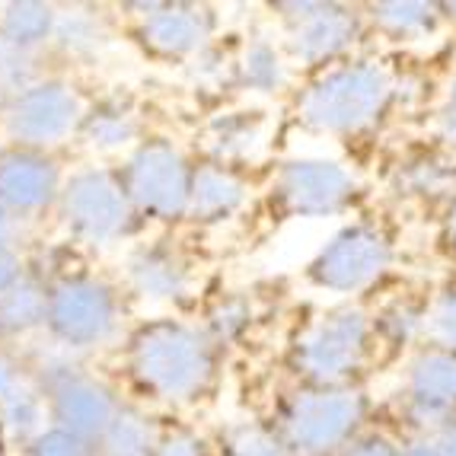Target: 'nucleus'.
I'll return each mask as SVG.
<instances>
[{"instance_id":"25","label":"nucleus","mask_w":456,"mask_h":456,"mask_svg":"<svg viewBox=\"0 0 456 456\" xmlns=\"http://www.w3.org/2000/svg\"><path fill=\"white\" fill-rule=\"evenodd\" d=\"M217 141L224 153H243L256 144L259 137V118H246V115H227L224 122L214 125Z\"/></svg>"},{"instance_id":"24","label":"nucleus","mask_w":456,"mask_h":456,"mask_svg":"<svg viewBox=\"0 0 456 456\" xmlns=\"http://www.w3.org/2000/svg\"><path fill=\"white\" fill-rule=\"evenodd\" d=\"M243 80L249 86H256V90H274V86H281L284 68H281V61H278V54H274L272 45H265V42H256V45L246 52Z\"/></svg>"},{"instance_id":"34","label":"nucleus","mask_w":456,"mask_h":456,"mask_svg":"<svg viewBox=\"0 0 456 456\" xmlns=\"http://www.w3.org/2000/svg\"><path fill=\"white\" fill-rule=\"evenodd\" d=\"M348 456H399L393 447H389L383 437H370V441H364V444H358V447L351 450Z\"/></svg>"},{"instance_id":"14","label":"nucleus","mask_w":456,"mask_h":456,"mask_svg":"<svg viewBox=\"0 0 456 456\" xmlns=\"http://www.w3.org/2000/svg\"><path fill=\"white\" fill-rule=\"evenodd\" d=\"M141 36L157 54L198 52L211 36V13L198 7H157L147 16Z\"/></svg>"},{"instance_id":"33","label":"nucleus","mask_w":456,"mask_h":456,"mask_svg":"<svg viewBox=\"0 0 456 456\" xmlns=\"http://www.w3.org/2000/svg\"><path fill=\"white\" fill-rule=\"evenodd\" d=\"M246 322V310L243 304H230L224 306L221 313H217V329H221V335H233L236 329Z\"/></svg>"},{"instance_id":"21","label":"nucleus","mask_w":456,"mask_h":456,"mask_svg":"<svg viewBox=\"0 0 456 456\" xmlns=\"http://www.w3.org/2000/svg\"><path fill=\"white\" fill-rule=\"evenodd\" d=\"M48 320V294L36 281H20L0 294V332H26Z\"/></svg>"},{"instance_id":"38","label":"nucleus","mask_w":456,"mask_h":456,"mask_svg":"<svg viewBox=\"0 0 456 456\" xmlns=\"http://www.w3.org/2000/svg\"><path fill=\"white\" fill-rule=\"evenodd\" d=\"M444 456H456V434L447 441V453H444Z\"/></svg>"},{"instance_id":"18","label":"nucleus","mask_w":456,"mask_h":456,"mask_svg":"<svg viewBox=\"0 0 456 456\" xmlns=\"http://www.w3.org/2000/svg\"><path fill=\"white\" fill-rule=\"evenodd\" d=\"M0 419L7 421L20 437L36 434L38 421H42L38 395L20 377V370L13 364H7L4 358H0Z\"/></svg>"},{"instance_id":"1","label":"nucleus","mask_w":456,"mask_h":456,"mask_svg":"<svg viewBox=\"0 0 456 456\" xmlns=\"http://www.w3.org/2000/svg\"><path fill=\"white\" fill-rule=\"evenodd\" d=\"M131 370L157 399L185 403L211 383L214 345L205 332L183 322H151L131 338Z\"/></svg>"},{"instance_id":"28","label":"nucleus","mask_w":456,"mask_h":456,"mask_svg":"<svg viewBox=\"0 0 456 456\" xmlns=\"http://www.w3.org/2000/svg\"><path fill=\"white\" fill-rule=\"evenodd\" d=\"M96 23H93L90 16H64L54 23V38L61 42V48H70V52H86V48L96 45Z\"/></svg>"},{"instance_id":"6","label":"nucleus","mask_w":456,"mask_h":456,"mask_svg":"<svg viewBox=\"0 0 456 456\" xmlns=\"http://www.w3.org/2000/svg\"><path fill=\"white\" fill-rule=\"evenodd\" d=\"M115 294L102 281L68 278L48 294V329L70 348H90L106 342L115 329Z\"/></svg>"},{"instance_id":"32","label":"nucleus","mask_w":456,"mask_h":456,"mask_svg":"<svg viewBox=\"0 0 456 456\" xmlns=\"http://www.w3.org/2000/svg\"><path fill=\"white\" fill-rule=\"evenodd\" d=\"M434 329H437V335H441L444 342L456 348V294L447 297V300L437 306V313H434Z\"/></svg>"},{"instance_id":"26","label":"nucleus","mask_w":456,"mask_h":456,"mask_svg":"<svg viewBox=\"0 0 456 456\" xmlns=\"http://www.w3.org/2000/svg\"><path fill=\"white\" fill-rule=\"evenodd\" d=\"M29 456H90V444L74 437L70 431L52 428V431H42L32 437Z\"/></svg>"},{"instance_id":"23","label":"nucleus","mask_w":456,"mask_h":456,"mask_svg":"<svg viewBox=\"0 0 456 456\" xmlns=\"http://www.w3.org/2000/svg\"><path fill=\"white\" fill-rule=\"evenodd\" d=\"M84 128L86 137H90V144L96 147H122L137 134L134 115L118 106V102H106V106H99L93 115H86Z\"/></svg>"},{"instance_id":"22","label":"nucleus","mask_w":456,"mask_h":456,"mask_svg":"<svg viewBox=\"0 0 456 456\" xmlns=\"http://www.w3.org/2000/svg\"><path fill=\"white\" fill-rule=\"evenodd\" d=\"M227 456H294V447L284 434H274L265 425H233L221 437Z\"/></svg>"},{"instance_id":"35","label":"nucleus","mask_w":456,"mask_h":456,"mask_svg":"<svg viewBox=\"0 0 456 456\" xmlns=\"http://www.w3.org/2000/svg\"><path fill=\"white\" fill-rule=\"evenodd\" d=\"M13 214L7 208H0V246H10V236H13Z\"/></svg>"},{"instance_id":"31","label":"nucleus","mask_w":456,"mask_h":456,"mask_svg":"<svg viewBox=\"0 0 456 456\" xmlns=\"http://www.w3.org/2000/svg\"><path fill=\"white\" fill-rule=\"evenodd\" d=\"M20 281H23V262L10 246H0V294H7Z\"/></svg>"},{"instance_id":"15","label":"nucleus","mask_w":456,"mask_h":456,"mask_svg":"<svg viewBox=\"0 0 456 456\" xmlns=\"http://www.w3.org/2000/svg\"><path fill=\"white\" fill-rule=\"evenodd\" d=\"M246 185L236 173L224 167H201L191 175L189 214L195 221H224L243 205Z\"/></svg>"},{"instance_id":"7","label":"nucleus","mask_w":456,"mask_h":456,"mask_svg":"<svg viewBox=\"0 0 456 456\" xmlns=\"http://www.w3.org/2000/svg\"><path fill=\"white\" fill-rule=\"evenodd\" d=\"M367 320L361 310L329 313L297 345V367L320 387H335L364 358Z\"/></svg>"},{"instance_id":"8","label":"nucleus","mask_w":456,"mask_h":456,"mask_svg":"<svg viewBox=\"0 0 456 456\" xmlns=\"http://www.w3.org/2000/svg\"><path fill=\"white\" fill-rule=\"evenodd\" d=\"M80 115L84 112H80L77 93L70 86L48 80V84H32L29 90L13 96L7 109V131L23 147L36 151V147L61 144L77 128Z\"/></svg>"},{"instance_id":"29","label":"nucleus","mask_w":456,"mask_h":456,"mask_svg":"<svg viewBox=\"0 0 456 456\" xmlns=\"http://www.w3.org/2000/svg\"><path fill=\"white\" fill-rule=\"evenodd\" d=\"M377 16L393 29H415L431 20V7L428 4H380Z\"/></svg>"},{"instance_id":"30","label":"nucleus","mask_w":456,"mask_h":456,"mask_svg":"<svg viewBox=\"0 0 456 456\" xmlns=\"http://www.w3.org/2000/svg\"><path fill=\"white\" fill-rule=\"evenodd\" d=\"M151 456H205V450L191 434H169V437L157 441Z\"/></svg>"},{"instance_id":"36","label":"nucleus","mask_w":456,"mask_h":456,"mask_svg":"<svg viewBox=\"0 0 456 456\" xmlns=\"http://www.w3.org/2000/svg\"><path fill=\"white\" fill-rule=\"evenodd\" d=\"M447 128H450V134L456 137V86H453V96H450V109H447Z\"/></svg>"},{"instance_id":"37","label":"nucleus","mask_w":456,"mask_h":456,"mask_svg":"<svg viewBox=\"0 0 456 456\" xmlns=\"http://www.w3.org/2000/svg\"><path fill=\"white\" fill-rule=\"evenodd\" d=\"M405 456H444L441 450H434V447H415V450H409Z\"/></svg>"},{"instance_id":"16","label":"nucleus","mask_w":456,"mask_h":456,"mask_svg":"<svg viewBox=\"0 0 456 456\" xmlns=\"http://www.w3.org/2000/svg\"><path fill=\"white\" fill-rule=\"evenodd\" d=\"M131 281L144 297H179L185 288V265L167 249H144L131 259Z\"/></svg>"},{"instance_id":"17","label":"nucleus","mask_w":456,"mask_h":456,"mask_svg":"<svg viewBox=\"0 0 456 456\" xmlns=\"http://www.w3.org/2000/svg\"><path fill=\"white\" fill-rule=\"evenodd\" d=\"M411 393L428 409H447L456 403V354L434 351L411 367Z\"/></svg>"},{"instance_id":"19","label":"nucleus","mask_w":456,"mask_h":456,"mask_svg":"<svg viewBox=\"0 0 456 456\" xmlns=\"http://www.w3.org/2000/svg\"><path fill=\"white\" fill-rule=\"evenodd\" d=\"M54 23H58V16L45 4H32V0L10 4L4 10V20H0V42L20 48V52H29L32 45L54 36Z\"/></svg>"},{"instance_id":"27","label":"nucleus","mask_w":456,"mask_h":456,"mask_svg":"<svg viewBox=\"0 0 456 456\" xmlns=\"http://www.w3.org/2000/svg\"><path fill=\"white\" fill-rule=\"evenodd\" d=\"M29 80H32V68L26 52L0 42V90H16V96H20V93L32 86Z\"/></svg>"},{"instance_id":"3","label":"nucleus","mask_w":456,"mask_h":456,"mask_svg":"<svg viewBox=\"0 0 456 456\" xmlns=\"http://www.w3.org/2000/svg\"><path fill=\"white\" fill-rule=\"evenodd\" d=\"M191 175L195 169L173 144L151 141L128 160L122 183L134 211H144L160 221H175L189 214Z\"/></svg>"},{"instance_id":"4","label":"nucleus","mask_w":456,"mask_h":456,"mask_svg":"<svg viewBox=\"0 0 456 456\" xmlns=\"http://www.w3.org/2000/svg\"><path fill=\"white\" fill-rule=\"evenodd\" d=\"M361 415H364V403L351 389L320 387L310 393H297L284 411V437L294 453L322 456L345 444Z\"/></svg>"},{"instance_id":"39","label":"nucleus","mask_w":456,"mask_h":456,"mask_svg":"<svg viewBox=\"0 0 456 456\" xmlns=\"http://www.w3.org/2000/svg\"><path fill=\"white\" fill-rule=\"evenodd\" d=\"M453 243H456V214H453Z\"/></svg>"},{"instance_id":"40","label":"nucleus","mask_w":456,"mask_h":456,"mask_svg":"<svg viewBox=\"0 0 456 456\" xmlns=\"http://www.w3.org/2000/svg\"><path fill=\"white\" fill-rule=\"evenodd\" d=\"M0 453H4V441H0Z\"/></svg>"},{"instance_id":"10","label":"nucleus","mask_w":456,"mask_h":456,"mask_svg":"<svg viewBox=\"0 0 456 456\" xmlns=\"http://www.w3.org/2000/svg\"><path fill=\"white\" fill-rule=\"evenodd\" d=\"M351 175L329 160H290L278 175V195L284 208L300 217H326L345 208L351 198Z\"/></svg>"},{"instance_id":"13","label":"nucleus","mask_w":456,"mask_h":456,"mask_svg":"<svg viewBox=\"0 0 456 456\" xmlns=\"http://www.w3.org/2000/svg\"><path fill=\"white\" fill-rule=\"evenodd\" d=\"M284 10H297V26L290 32V48L304 61H322L329 54L342 52L354 38V16L342 7L322 4H288Z\"/></svg>"},{"instance_id":"20","label":"nucleus","mask_w":456,"mask_h":456,"mask_svg":"<svg viewBox=\"0 0 456 456\" xmlns=\"http://www.w3.org/2000/svg\"><path fill=\"white\" fill-rule=\"evenodd\" d=\"M99 447H102V456H151L157 447L151 419H144L134 409H118Z\"/></svg>"},{"instance_id":"5","label":"nucleus","mask_w":456,"mask_h":456,"mask_svg":"<svg viewBox=\"0 0 456 456\" xmlns=\"http://www.w3.org/2000/svg\"><path fill=\"white\" fill-rule=\"evenodd\" d=\"M61 211L77 236L90 243H109L128 230L134 208L118 175L109 169H86L64 185Z\"/></svg>"},{"instance_id":"12","label":"nucleus","mask_w":456,"mask_h":456,"mask_svg":"<svg viewBox=\"0 0 456 456\" xmlns=\"http://www.w3.org/2000/svg\"><path fill=\"white\" fill-rule=\"evenodd\" d=\"M52 409L61 431H70L86 444H99L122 405L115 403L102 383L90 377H64L52 389Z\"/></svg>"},{"instance_id":"11","label":"nucleus","mask_w":456,"mask_h":456,"mask_svg":"<svg viewBox=\"0 0 456 456\" xmlns=\"http://www.w3.org/2000/svg\"><path fill=\"white\" fill-rule=\"evenodd\" d=\"M58 167L45 153L13 147L0 153V208L10 214L42 211L58 195Z\"/></svg>"},{"instance_id":"9","label":"nucleus","mask_w":456,"mask_h":456,"mask_svg":"<svg viewBox=\"0 0 456 456\" xmlns=\"http://www.w3.org/2000/svg\"><path fill=\"white\" fill-rule=\"evenodd\" d=\"M389 262V243L373 227H348L313 259V281L329 290H358Z\"/></svg>"},{"instance_id":"2","label":"nucleus","mask_w":456,"mask_h":456,"mask_svg":"<svg viewBox=\"0 0 456 456\" xmlns=\"http://www.w3.org/2000/svg\"><path fill=\"white\" fill-rule=\"evenodd\" d=\"M387 96V74L373 64H354L313 84L300 99V115L320 131H358L377 118Z\"/></svg>"}]
</instances>
